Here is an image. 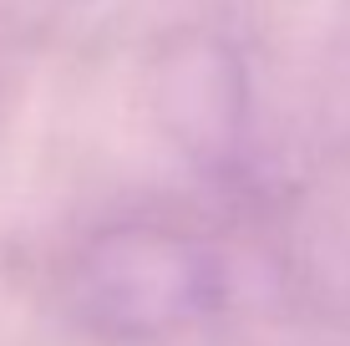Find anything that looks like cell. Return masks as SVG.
Masks as SVG:
<instances>
[{
	"label": "cell",
	"mask_w": 350,
	"mask_h": 346,
	"mask_svg": "<svg viewBox=\"0 0 350 346\" xmlns=\"http://www.w3.org/2000/svg\"><path fill=\"white\" fill-rule=\"evenodd\" d=\"M228 295V260L208 240L158 219L96 230L66 270L71 311L107 341H167L213 321Z\"/></svg>",
	"instance_id": "obj_1"
},
{
	"label": "cell",
	"mask_w": 350,
	"mask_h": 346,
	"mask_svg": "<svg viewBox=\"0 0 350 346\" xmlns=\"http://www.w3.org/2000/svg\"><path fill=\"white\" fill-rule=\"evenodd\" d=\"M163 112L178 143L203 169L228 163L239 153L244 112H249V82H244L239 56L228 46H219L213 36H193L183 51L167 56Z\"/></svg>",
	"instance_id": "obj_2"
}]
</instances>
